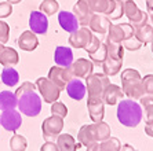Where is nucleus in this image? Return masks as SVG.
<instances>
[{
    "instance_id": "aec40b11",
    "label": "nucleus",
    "mask_w": 153,
    "mask_h": 151,
    "mask_svg": "<svg viewBox=\"0 0 153 151\" xmlns=\"http://www.w3.org/2000/svg\"><path fill=\"white\" fill-rule=\"evenodd\" d=\"M66 94L69 95V98H72L73 100H82L85 96V84L83 82L80 78H72L66 84Z\"/></svg>"
},
{
    "instance_id": "a878e982",
    "label": "nucleus",
    "mask_w": 153,
    "mask_h": 151,
    "mask_svg": "<svg viewBox=\"0 0 153 151\" xmlns=\"http://www.w3.org/2000/svg\"><path fill=\"white\" fill-rule=\"evenodd\" d=\"M102 66L103 74H106L108 77L111 76H116L123 67V59H117V58H112V56L106 55V59L103 60Z\"/></svg>"
},
{
    "instance_id": "20e7f679",
    "label": "nucleus",
    "mask_w": 153,
    "mask_h": 151,
    "mask_svg": "<svg viewBox=\"0 0 153 151\" xmlns=\"http://www.w3.org/2000/svg\"><path fill=\"white\" fill-rule=\"evenodd\" d=\"M18 109L19 113L28 117H36L42 111V98L35 91H28L18 96Z\"/></svg>"
},
{
    "instance_id": "09e8293b",
    "label": "nucleus",
    "mask_w": 153,
    "mask_h": 151,
    "mask_svg": "<svg viewBox=\"0 0 153 151\" xmlns=\"http://www.w3.org/2000/svg\"><path fill=\"white\" fill-rule=\"evenodd\" d=\"M3 49H4V46L3 44H0V55H1V52H3Z\"/></svg>"
},
{
    "instance_id": "39448f33",
    "label": "nucleus",
    "mask_w": 153,
    "mask_h": 151,
    "mask_svg": "<svg viewBox=\"0 0 153 151\" xmlns=\"http://www.w3.org/2000/svg\"><path fill=\"white\" fill-rule=\"evenodd\" d=\"M111 84V80L103 73H91L88 77H85V89L88 91V98L102 99L103 91Z\"/></svg>"
},
{
    "instance_id": "5701e85b",
    "label": "nucleus",
    "mask_w": 153,
    "mask_h": 151,
    "mask_svg": "<svg viewBox=\"0 0 153 151\" xmlns=\"http://www.w3.org/2000/svg\"><path fill=\"white\" fill-rule=\"evenodd\" d=\"M94 14L109 15L114 7V0H84Z\"/></svg>"
},
{
    "instance_id": "dca6fc26",
    "label": "nucleus",
    "mask_w": 153,
    "mask_h": 151,
    "mask_svg": "<svg viewBox=\"0 0 153 151\" xmlns=\"http://www.w3.org/2000/svg\"><path fill=\"white\" fill-rule=\"evenodd\" d=\"M87 109H88L90 118L93 122H101L103 121V116H105V103L101 98L93 99L88 98L87 100Z\"/></svg>"
},
{
    "instance_id": "f03ea898",
    "label": "nucleus",
    "mask_w": 153,
    "mask_h": 151,
    "mask_svg": "<svg viewBox=\"0 0 153 151\" xmlns=\"http://www.w3.org/2000/svg\"><path fill=\"white\" fill-rule=\"evenodd\" d=\"M143 118L142 107L132 99L120 100L117 103V119L127 128H135Z\"/></svg>"
},
{
    "instance_id": "9b49d317",
    "label": "nucleus",
    "mask_w": 153,
    "mask_h": 151,
    "mask_svg": "<svg viewBox=\"0 0 153 151\" xmlns=\"http://www.w3.org/2000/svg\"><path fill=\"white\" fill-rule=\"evenodd\" d=\"M91 39H93V32L87 26H82L76 32L71 33L68 41L69 46H72L73 48H85L91 41Z\"/></svg>"
},
{
    "instance_id": "a19ab883",
    "label": "nucleus",
    "mask_w": 153,
    "mask_h": 151,
    "mask_svg": "<svg viewBox=\"0 0 153 151\" xmlns=\"http://www.w3.org/2000/svg\"><path fill=\"white\" fill-rule=\"evenodd\" d=\"M101 44H102V41L100 40V37H98V36H95V35H93V39H91V41L88 43V46L85 47L84 49L87 51V52H88V55H90V54L95 52L97 49L100 48Z\"/></svg>"
},
{
    "instance_id": "6ab92c4d",
    "label": "nucleus",
    "mask_w": 153,
    "mask_h": 151,
    "mask_svg": "<svg viewBox=\"0 0 153 151\" xmlns=\"http://www.w3.org/2000/svg\"><path fill=\"white\" fill-rule=\"evenodd\" d=\"M111 21L106 15L103 14H93L91 21L88 24V28L91 32L97 33V35H106L108 29H109Z\"/></svg>"
},
{
    "instance_id": "f704fd0d",
    "label": "nucleus",
    "mask_w": 153,
    "mask_h": 151,
    "mask_svg": "<svg viewBox=\"0 0 153 151\" xmlns=\"http://www.w3.org/2000/svg\"><path fill=\"white\" fill-rule=\"evenodd\" d=\"M90 60L93 62L94 65H98V66H101V65L103 63V60L106 59V44L105 43H102L100 46V48L97 49L95 52L90 54Z\"/></svg>"
},
{
    "instance_id": "72a5a7b5",
    "label": "nucleus",
    "mask_w": 153,
    "mask_h": 151,
    "mask_svg": "<svg viewBox=\"0 0 153 151\" xmlns=\"http://www.w3.org/2000/svg\"><path fill=\"white\" fill-rule=\"evenodd\" d=\"M39 11H42L43 14H46L47 17L54 15L55 13H59V3L57 0H43Z\"/></svg>"
},
{
    "instance_id": "412c9836",
    "label": "nucleus",
    "mask_w": 153,
    "mask_h": 151,
    "mask_svg": "<svg viewBox=\"0 0 153 151\" xmlns=\"http://www.w3.org/2000/svg\"><path fill=\"white\" fill-rule=\"evenodd\" d=\"M123 91L121 88L116 84H109L106 87V89L103 91V95H102V100L105 105H109V106H114L117 105L120 100H123Z\"/></svg>"
},
{
    "instance_id": "ddd939ff",
    "label": "nucleus",
    "mask_w": 153,
    "mask_h": 151,
    "mask_svg": "<svg viewBox=\"0 0 153 151\" xmlns=\"http://www.w3.org/2000/svg\"><path fill=\"white\" fill-rule=\"evenodd\" d=\"M72 13L75 14L80 26H87L88 28V24L91 21V17H93L94 13L91 11V8L88 7V4L85 3L84 0H77L76 4L73 6V11Z\"/></svg>"
},
{
    "instance_id": "bb28decb",
    "label": "nucleus",
    "mask_w": 153,
    "mask_h": 151,
    "mask_svg": "<svg viewBox=\"0 0 153 151\" xmlns=\"http://www.w3.org/2000/svg\"><path fill=\"white\" fill-rule=\"evenodd\" d=\"M18 106V99L15 94L11 91H1L0 92V110L6 111V110H14Z\"/></svg>"
},
{
    "instance_id": "423d86ee",
    "label": "nucleus",
    "mask_w": 153,
    "mask_h": 151,
    "mask_svg": "<svg viewBox=\"0 0 153 151\" xmlns=\"http://www.w3.org/2000/svg\"><path fill=\"white\" fill-rule=\"evenodd\" d=\"M124 15L128 18V24H131L134 28H139L148 24L149 15L146 11L139 10L134 0L124 1Z\"/></svg>"
},
{
    "instance_id": "e433bc0d",
    "label": "nucleus",
    "mask_w": 153,
    "mask_h": 151,
    "mask_svg": "<svg viewBox=\"0 0 153 151\" xmlns=\"http://www.w3.org/2000/svg\"><path fill=\"white\" fill-rule=\"evenodd\" d=\"M124 15V1L123 0H114V7L112 13L108 15L109 21H117Z\"/></svg>"
},
{
    "instance_id": "7c9ffc66",
    "label": "nucleus",
    "mask_w": 153,
    "mask_h": 151,
    "mask_svg": "<svg viewBox=\"0 0 153 151\" xmlns=\"http://www.w3.org/2000/svg\"><path fill=\"white\" fill-rule=\"evenodd\" d=\"M139 105L146 122H153V95H143L139 99Z\"/></svg>"
},
{
    "instance_id": "ea45409f",
    "label": "nucleus",
    "mask_w": 153,
    "mask_h": 151,
    "mask_svg": "<svg viewBox=\"0 0 153 151\" xmlns=\"http://www.w3.org/2000/svg\"><path fill=\"white\" fill-rule=\"evenodd\" d=\"M142 84L146 95H153V74H146L142 78Z\"/></svg>"
},
{
    "instance_id": "c03bdc74",
    "label": "nucleus",
    "mask_w": 153,
    "mask_h": 151,
    "mask_svg": "<svg viewBox=\"0 0 153 151\" xmlns=\"http://www.w3.org/2000/svg\"><path fill=\"white\" fill-rule=\"evenodd\" d=\"M40 151H59V150H58V146L54 141H46L42 146Z\"/></svg>"
},
{
    "instance_id": "3c124183",
    "label": "nucleus",
    "mask_w": 153,
    "mask_h": 151,
    "mask_svg": "<svg viewBox=\"0 0 153 151\" xmlns=\"http://www.w3.org/2000/svg\"><path fill=\"white\" fill-rule=\"evenodd\" d=\"M150 48H152V52H153V40H152V43H150Z\"/></svg>"
},
{
    "instance_id": "b1692460",
    "label": "nucleus",
    "mask_w": 153,
    "mask_h": 151,
    "mask_svg": "<svg viewBox=\"0 0 153 151\" xmlns=\"http://www.w3.org/2000/svg\"><path fill=\"white\" fill-rule=\"evenodd\" d=\"M121 143L117 137H109L106 140L100 141V143H94L93 146L87 147V151H120Z\"/></svg>"
},
{
    "instance_id": "c756f323",
    "label": "nucleus",
    "mask_w": 153,
    "mask_h": 151,
    "mask_svg": "<svg viewBox=\"0 0 153 151\" xmlns=\"http://www.w3.org/2000/svg\"><path fill=\"white\" fill-rule=\"evenodd\" d=\"M135 29V36L137 39L141 41L142 46L146 44H150L153 40V26L149 24L143 25V26H139V28H134Z\"/></svg>"
},
{
    "instance_id": "603ef678",
    "label": "nucleus",
    "mask_w": 153,
    "mask_h": 151,
    "mask_svg": "<svg viewBox=\"0 0 153 151\" xmlns=\"http://www.w3.org/2000/svg\"><path fill=\"white\" fill-rule=\"evenodd\" d=\"M123 1H127V0H123Z\"/></svg>"
},
{
    "instance_id": "4be33fe9",
    "label": "nucleus",
    "mask_w": 153,
    "mask_h": 151,
    "mask_svg": "<svg viewBox=\"0 0 153 151\" xmlns=\"http://www.w3.org/2000/svg\"><path fill=\"white\" fill-rule=\"evenodd\" d=\"M18 47L24 51H35L39 46V40H37V36L36 33H33L32 30H25L22 32V35L18 37Z\"/></svg>"
},
{
    "instance_id": "58836bf2",
    "label": "nucleus",
    "mask_w": 153,
    "mask_h": 151,
    "mask_svg": "<svg viewBox=\"0 0 153 151\" xmlns=\"http://www.w3.org/2000/svg\"><path fill=\"white\" fill-rule=\"evenodd\" d=\"M10 39V26L7 22L0 21V44H6Z\"/></svg>"
},
{
    "instance_id": "0eeeda50",
    "label": "nucleus",
    "mask_w": 153,
    "mask_h": 151,
    "mask_svg": "<svg viewBox=\"0 0 153 151\" xmlns=\"http://www.w3.org/2000/svg\"><path fill=\"white\" fill-rule=\"evenodd\" d=\"M36 89H39L42 98L46 103H54L59 99L61 89L48 77H39L36 80Z\"/></svg>"
},
{
    "instance_id": "1a4fd4ad",
    "label": "nucleus",
    "mask_w": 153,
    "mask_h": 151,
    "mask_svg": "<svg viewBox=\"0 0 153 151\" xmlns=\"http://www.w3.org/2000/svg\"><path fill=\"white\" fill-rule=\"evenodd\" d=\"M48 78L62 91V89L66 88V84H68L69 81L75 77H73V74H72L71 66L69 67L54 66V67H51L50 71H48Z\"/></svg>"
},
{
    "instance_id": "a211bd4d",
    "label": "nucleus",
    "mask_w": 153,
    "mask_h": 151,
    "mask_svg": "<svg viewBox=\"0 0 153 151\" xmlns=\"http://www.w3.org/2000/svg\"><path fill=\"white\" fill-rule=\"evenodd\" d=\"M58 24L65 32L68 33H73L79 29V22L76 19L75 14L73 13H69V11H59L58 13Z\"/></svg>"
},
{
    "instance_id": "4c0bfd02",
    "label": "nucleus",
    "mask_w": 153,
    "mask_h": 151,
    "mask_svg": "<svg viewBox=\"0 0 153 151\" xmlns=\"http://www.w3.org/2000/svg\"><path fill=\"white\" fill-rule=\"evenodd\" d=\"M51 113H53V116L65 118V117L68 116V109H66V106L62 102H54L51 105Z\"/></svg>"
},
{
    "instance_id": "cd10ccee",
    "label": "nucleus",
    "mask_w": 153,
    "mask_h": 151,
    "mask_svg": "<svg viewBox=\"0 0 153 151\" xmlns=\"http://www.w3.org/2000/svg\"><path fill=\"white\" fill-rule=\"evenodd\" d=\"M18 62H19V56H18L17 51L14 48H11V47H4L3 52L0 55V63L4 67H7V66H15Z\"/></svg>"
},
{
    "instance_id": "c9c22d12",
    "label": "nucleus",
    "mask_w": 153,
    "mask_h": 151,
    "mask_svg": "<svg viewBox=\"0 0 153 151\" xmlns=\"http://www.w3.org/2000/svg\"><path fill=\"white\" fill-rule=\"evenodd\" d=\"M26 147H28V141L22 135H14L10 139L11 151H25Z\"/></svg>"
},
{
    "instance_id": "f257e3e1",
    "label": "nucleus",
    "mask_w": 153,
    "mask_h": 151,
    "mask_svg": "<svg viewBox=\"0 0 153 151\" xmlns=\"http://www.w3.org/2000/svg\"><path fill=\"white\" fill-rule=\"evenodd\" d=\"M111 127L106 122H93L90 125H83L77 133V140L80 144L90 147L94 143H100L111 137Z\"/></svg>"
},
{
    "instance_id": "473e14b6",
    "label": "nucleus",
    "mask_w": 153,
    "mask_h": 151,
    "mask_svg": "<svg viewBox=\"0 0 153 151\" xmlns=\"http://www.w3.org/2000/svg\"><path fill=\"white\" fill-rule=\"evenodd\" d=\"M105 44H106V55L108 56L123 59V56H124V47H123V44L112 43V41H109V40H106Z\"/></svg>"
},
{
    "instance_id": "8fccbe9b",
    "label": "nucleus",
    "mask_w": 153,
    "mask_h": 151,
    "mask_svg": "<svg viewBox=\"0 0 153 151\" xmlns=\"http://www.w3.org/2000/svg\"><path fill=\"white\" fill-rule=\"evenodd\" d=\"M149 19H150V22H152V26H153V14L150 15V18H149Z\"/></svg>"
},
{
    "instance_id": "9d476101",
    "label": "nucleus",
    "mask_w": 153,
    "mask_h": 151,
    "mask_svg": "<svg viewBox=\"0 0 153 151\" xmlns=\"http://www.w3.org/2000/svg\"><path fill=\"white\" fill-rule=\"evenodd\" d=\"M0 125L8 132H17L22 125V117L19 111L6 110L0 114Z\"/></svg>"
},
{
    "instance_id": "f8f14e48",
    "label": "nucleus",
    "mask_w": 153,
    "mask_h": 151,
    "mask_svg": "<svg viewBox=\"0 0 153 151\" xmlns=\"http://www.w3.org/2000/svg\"><path fill=\"white\" fill-rule=\"evenodd\" d=\"M29 28L36 35H46L48 30V18L42 11H32L29 15Z\"/></svg>"
},
{
    "instance_id": "de8ad7c7",
    "label": "nucleus",
    "mask_w": 153,
    "mask_h": 151,
    "mask_svg": "<svg viewBox=\"0 0 153 151\" xmlns=\"http://www.w3.org/2000/svg\"><path fill=\"white\" fill-rule=\"evenodd\" d=\"M10 4H17V3H21L22 0H7Z\"/></svg>"
},
{
    "instance_id": "79ce46f5",
    "label": "nucleus",
    "mask_w": 153,
    "mask_h": 151,
    "mask_svg": "<svg viewBox=\"0 0 153 151\" xmlns=\"http://www.w3.org/2000/svg\"><path fill=\"white\" fill-rule=\"evenodd\" d=\"M36 89V84H33V82H30V81H25V82H22L21 87H18V89L15 91V96H19L22 95V94H25V92L28 91H35Z\"/></svg>"
},
{
    "instance_id": "37998d69",
    "label": "nucleus",
    "mask_w": 153,
    "mask_h": 151,
    "mask_svg": "<svg viewBox=\"0 0 153 151\" xmlns=\"http://www.w3.org/2000/svg\"><path fill=\"white\" fill-rule=\"evenodd\" d=\"M13 13V4H10L8 1H3L0 3V18H7Z\"/></svg>"
},
{
    "instance_id": "a18cd8bd",
    "label": "nucleus",
    "mask_w": 153,
    "mask_h": 151,
    "mask_svg": "<svg viewBox=\"0 0 153 151\" xmlns=\"http://www.w3.org/2000/svg\"><path fill=\"white\" fill-rule=\"evenodd\" d=\"M145 133L148 136L153 137V122H146L145 125Z\"/></svg>"
},
{
    "instance_id": "393cba45",
    "label": "nucleus",
    "mask_w": 153,
    "mask_h": 151,
    "mask_svg": "<svg viewBox=\"0 0 153 151\" xmlns=\"http://www.w3.org/2000/svg\"><path fill=\"white\" fill-rule=\"evenodd\" d=\"M57 146L59 151H77L82 144L76 143L73 136L69 133H61L57 137Z\"/></svg>"
},
{
    "instance_id": "7ed1b4c3",
    "label": "nucleus",
    "mask_w": 153,
    "mask_h": 151,
    "mask_svg": "<svg viewBox=\"0 0 153 151\" xmlns=\"http://www.w3.org/2000/svg\"><path fill=\"white\" fill-rule=\"evenodd\" d=\"M121 91L132 100H139L145 94L142 77L135 69H124L121 71Z\"/></svg>"
},
{
    "instance_id": "49530a36",
    "label": "nucleus",
    "mask_w": 153,
    "mask_h": 151,
    "mask_svg": "<svg viewBox=\"0 0 153 151\" xmlns=\"http://www.w3.org/2000/svg\"><path fill=\"white\" fill-rule=\"evenodd\" d=\"M146 10L148 13L153 14V0H146Z\"/></svg>"
},
{
    "instance_id": "2eb2a0df",
    "label": "nucleus",
    "mask_w": 153,
    "mask_h": 151,
    "mask_svg": "<svg viewBox=\"0 0 153 151\" xmlns=\"http://www.w3.org/2000/svg\"><path fill=\"white\" fill-rule=\"evenodd\" d=\"M121 26L124 29V40L121 43L123 47H124L126 49H128V51H138V49L142 47V44L137 39L134 26H132L131 24H128V22L127 24H121Z\"/></svg>"
},
{
    "instance_id": "6e6552de",
    "label": "nucleus",
    "mask_w": 153,
    "mask_h": 151,
    "mask_svg": "<svg viewBox=\"0 0 153 151\" xmlns=\"http://www.w3.org/2000/svg\"><path fill=\"white\" fill-rule=\"evenodd\" d=\"M64 128V118L57 116H51L46 118L42 124L43 137L47 141H55L57 137L61 135V130Z\"/></svg>"
},
{
    "instance_id": "c85d7f7f",
    "label": "nucleus",
    "mask_w": 153,
    "mask_h": 151,
    "mask_svg": "<svg viewBox=\"0 0 153 151\" xmlns=\"http://www.w3.org/2000/svg\"><path fill=\"white\" fill-rule=\"evenodd\" d=\"M0 77H1L3 84L7 85V87H15L19 82V73L13 66L4 67L1 74H0Z\"/></svg>"
},
{
    "instance_id": "f3484780",
    "label": "nucleus",
    "mask_w": 153,
    "mask_h": 151,
    "mask_svg": "<svg viewBox=\"0 0 153 151\" xmlns=\"http://www.w3.org/2000/svg\"><path fill=\"white\" fill-rule=\"evenodd\" d=\"M54 62L57 66L69 67L73 63V51L69 47L58 46L54 51Z\"/></svg>"
},
{
    "instance_id": "2f4dec72",
    "label": "nucleus",
    "mask_w": 153,
    "mask_h": 151,
    "mask_svg": "<svg viewBox=\"0 0 153 151\" xmlns=\"http://www.w3.org/2000/svg\"><path fill=\"white\" fill-rule=\"evenodd\" d=\"M106 40H109L112 43H117V44L123 43V40H124V29H123L121 24L109 25V29H108V33H106Z\"/></svg>"
},
{
    "instance_id": "4468645a",
    "label": "nucleus",
    "mask_w": 153,
    "mask_h": 151,
    "mask_svg": "<svg viewBox=\"0 0 153 151\" xmlns=\"http://www.w3.org/2000/svg\"><path fill=\"white\" fill-rule=\"evenodd\" d=\"M71 70L75 78H85L94 70V63L85 58H79L77 60H73L71 65Z\"/></svg>"
}]
</instances>
